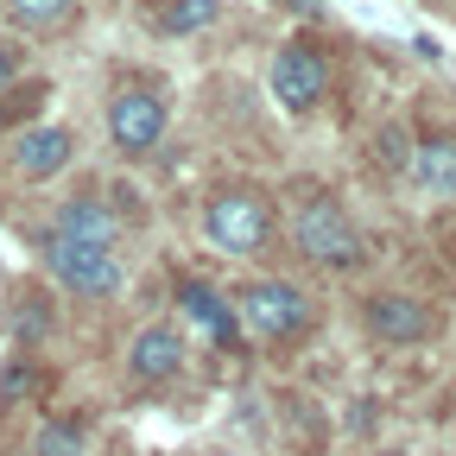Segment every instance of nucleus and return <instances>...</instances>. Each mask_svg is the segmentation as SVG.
<instances>
[{"instance_id":"obj_1","label":"nucleus","mask_w":456,"mask_h":456,"mask_svg":"<svg viewBox=\"0 0 456 456\" xmlns=\"http://www.w3.org/2000/svg\"><path fill=\"white\" fill-rule=\"evenodd\" d=\"M292 248L305 266L317 273H362L368 266V235L362 222L349 216V203L330 191H305L292 203Z\"/></svg>"},{"instance_id":"obj_2","label":"nucleus","mask_w":456,"mask_h":456,"mask_svg":"<svg viewBox=\"0 0 456 456\" xmlns=\"http://www.w3.org/2000/svg\"><path fill=\"white\" fill-rule=\"evenodd\" d=\"M203 235L235 260H260L279 241V203L260 184H216L203 197Z\"/></svg>"},{"instance_id":"obj_3","label":"nucleus","mask_w":456,"mask_h":456,"mask_svg":"<svg viewBox=\"0 0 456 456\" xmlns=\"http://www.w3.org/2000/svg\"><path fill=\"white\" fill-rule=\"evenodd\" d=\"M235 317L254 342H266V349H285V342H298L317 330V298L305 292V285L292 279H248L235 292Z\"/></svg>"},{"instance_id":"obj_4","label":"nucleus","mask_w":456,"mask_h":456,"mask_svg":"<svg viewBox=\"0 0 456 456\" xmlns=\"http://www.w3.org/2000/svg\"><path fill=\"white\" fill-rule=\"evenodd\" d=\"M38 260L51 266V279L64 285L70 298H89V305L114 298V292L127 285V273H121V254H114V248L70 241V235H57V228H45V235H38Z\"/></svg>"},{"instance_id":"obj_5","label":"nucleus","mask_w":456,"mask_h":456,"mask_svg":"<svg viewBox=\"0 0 456 456\" xmlns=\"http://www.w3.org/2000/svg\"><path fill=\"white\" fill-rule=\"evenodd\" d=\"M362 330L374 342H387V349H425V342L444 336V311L419 292H368L362 298Z\"/></svg>"},{"instance_id":"obj_6","label":"nucleus","mask_w":456,"mask_h":456,"mask_svg":"<svg viewBox=\"0 0 456 456\" xmlns=\"http://www.w3.org/2000/svg\"><path fill=\"white\" fill-rule=\"evenodd\" d=\"M266 83H273V102H279L285 114H311V108L330 95V57H323L317 45L292 38V45H279V51H273Z\"/></svg>"},{"instance_id":"obj_7","label":"nucleus","mask_w":456,"mask_h":456,"mask_svg":"<svg viewBox=\"0 0 456 456\" xmlns=\"http://www.w3.org/2000/svg\"><path fill=\"white\" fill-rule=\"evenodd\" d=\"M165 121H171V108H165L159 89H121V95L108 102V140L121 146L127 159L152 152L165 140Z\"/></svg>"},{"instance_id":"obj_8","label":"nucleus","mask_w":456,"mask_h":456,"mask_svg":"<svg viewBox=\"0 0 456 456\" xmlns=\"http://www.w3.org/2000/svg\"><path fill=\"white\" fill-rule=\"evenodd\" d=\"M184 362H191V342H184L178 323H146V330L134 336V349H127L134 387H165V380H178Z\"/></svg>"},{"instance_id":"obj_9","label":"nucleus","mask_w":456,"mask_h":456,"mask_svg":"<svg viewBox=\"0 0 456 456\" xmlns=\"http://www.w3.org/2000/svg\"><path fill=\"white\" fill-rule=\"evenodd\" d=\"M178 311H184V323H191L203 342H216V349H235V342H241L235 298H222L209 279H178Z\"/></svg>"},{"instance_id":"obj_10","label":"nucleus","mask_w":456,"mask_h":456,"mask_svg":"<svg viewBox=\"0 0 456 456\" xmlns=\"http://www.w3.org/2000/svg\"><path fill=\"white\" fill-rule=\"evenodd\" d=\"M70 159H77V140H70L64 127H26V134L13 140V171H20V178H32V184L57 178Z\"/></svg>"},{"instance_id":"obj_11","label":"nucleus","mask_w":456,"mask_h":456,"mask_svg":"<svg viewBox=\"0 0 456 456\" xmlns=\"http://www.w3.org/2000/svg\"><path fill=\"white\" fill-rule=\"evenodd\" d=\"M406 171H412V184L425 197H456V134H425L412 146Z\"/></svg>"},{"instance_id":"obj_12","label":"nucleus","mask_w":456,"mask_h":456,"mask_svg":"<svg viewBox=\"0 0 456 456\" xmlns=\"http://www.w3.org/2000/svg\"><path fill=\"white\" fill-rule=\"evenodd\" d=\"M51 228L70 235V241H89V248H114V241H121V216H114L108 203H95V197H70Z\"/></svg>"},{"instance_id":"obj_13","label":"nucleus","mask_w":456,"mask_h":456,"mask_svg":"<svg viewBox=\"0 0 456 456\" xmlns=\"http://www.w3.org/2000/svg\"><path fill=\"white\" fill-rule=\"evenodd\" d=\"M45 387H51V380H45V368H38L32 355H13V362H7V374H0V412L32 406V399H38Z\"/></svg>"},{"instance_id":"obj_14","label":"nucleus","mask_w":456,"mask_h":456,"mask_svg":"<svg viewBox=\"0 0 456 456\" xmlns=\"http://www.w3.org/2000/svg\"><path fill=\"white\" fill-rule=\"evenodd\" d=\"M216 13H222V0H159V7H152V26L184 38V32H203Z\"/></svg>"},{"instance_id":"obj_15","label":"nucleus","mask_w":456,"mask_h":456,"mask_svg":"<svg viewBox=\"0 0 456 456\" xmlns=\"http://www.w3.org/2000/svg\"><path fill=\"white\" fill-rule=\"evenodd\" d=\"M7 13L26 26V32H51V26H64L77 13V0H7Z\"/></svg>"},{"instance_id":"obj_16","label":"nucleus","mask_w":456,"mask_h":456,"mask_svg":"<svg viewBox=\"0 0 456 456\" xmlns=\"http://www.w3.org/2000/svg\"><path fill=\"white\" fill-rule=\"evenodd\" d=\"M32 456H83V425H45Z\"/></svg>"},{"instance_id":"obj_17","label":"nucleus","mask_w":456,"mask_h":456,"mask_svg":"<svg viewBox=\"0 0 456 456\" xmlns=\"http://www.w3.org/2000/svg\"><path fill=\"white\" fill-rule=\"evenodd\" d=\"M45 102V83H20V89H7V102H0V127H13V121H26V114Z\"/></svg>"},{"instance_id":"obj_18","label":"nucleus","mask_w":456,"mask_h":456,"mask_svg":"<svg viewBox=\"0 0 456 456\" xmlns=\"http://www.w3.org/2000/svg\"><path fill=\"white\" fill-rule=\"evenodd\" d=\"M20 336L32 342V336H51V311H45V298H26V311H20Z\"/></svg>"},{"instance_id":"obj_19","label":"nucleus","mask_w":456,"mask_h":456,"mask_svg":"<svg viewBox=\"0 0 456 456\" xmlns=\"http://www.w3.org/2000/svg\"><path fill=\"white\" fill-rule=\"evenodd\" d=\"M13 77H20V51L0 38V89H13Z\"/></svg>"},{"instance_id":"obj_20","label":"nucleus","mask_w":456,"mask_h":456,"mask_svg":"<svg viewBox=\"0 0 456 456\" xmlns=\"http://www.w3.org/2000/svg\"><path fill=\"white\" fill-rule=\"evenodd\" d=\"M374 456H412V450H374Z\"/></svg>"},{"instance_id":"obj_21","label":"nucleus","mask_w":456,"mask_h":456,"mask_svg":"<svg viewBox=\"0 0 456 456\" xmlns=\"http://www.w3.org/2000/svg\"><path fill=\"white\" fill-rule=\"evenodd\" d=\"M216 456H235V450H216Z\"/></svg>"}]
</instances>
